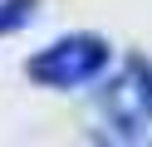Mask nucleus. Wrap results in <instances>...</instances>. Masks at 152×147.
<instances>
[{
    "instance_id": "obj_1",
    "label": "nucleus",
    "mask_w": 152,
    "mask_h": 147,
    "mask_svg": "<svg viewBox=\"0 0 152 147\" xmlns=\"http://www.w3.org/2000/svg\"><path fill=\"white\" fill-rule=\"evenodd\" d=\"M108 39L98 34H69V39H54L44 44L39 54L25 64V74L34 78L39 88H79V83H93V78L108 69Z\"/></svg>"
},
{
    "instance_id": "obj_2",
    "label": "nucleus",
    "mask_w": 152,
    "mask_h": 147,
    "mask_svg": "<svg viewBox=\"0 0 152 147\" xmlns=\"http://www.w3.org/2000/svg\"><path fill=\"white\" fill-rule=\"evenodd\" d=\"M103 123L118 142H132L152 127V64L128 59L103 88Z\"/></svg>"
},
{
    "instance_id": "obj_3",
    "label": "nucleus",
    "mask_w": 152,
    "mask_h": 147,
    "mask_svg": "<svg viewBox=\"0 0 152 147\" xmlns=\"http://www.w3.org/2000/svg\"><path fill=\"white\" fill-rule=\"evenodd\" d=\"M34 5H39V0H0V34L30 25V20H34Z\"/></svg>"
}]
</instances>
